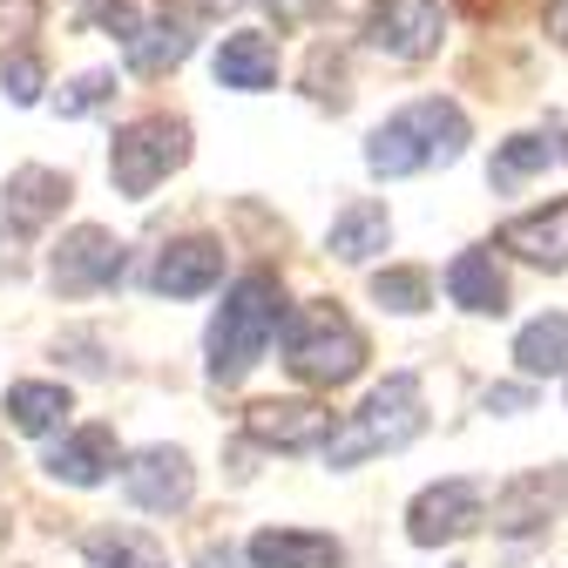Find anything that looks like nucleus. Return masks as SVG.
<instances>
[{
    "instance_id": "obj_16",
    "label": "nucleus",
    "mask_w": 568,
    "mask_h": 568,
    "mask_svg": "<svg viewBox=\"0 0 568 568\" xmlns=\"http://www.w3.org/2000/svg\"><path fill=\"white\" fill-rule=\"evenodd\" d=\"M251 561L257 568H345V548L312 528H264L251 535Z\"/></svg>"
},
{
    "instance_id": "obj_20",
    "label": "nucleus",
    "mask_w": 568,
    "mask_h": 568,
    "mask_svg": "<svg viewBox=\"0 0 568 568\" xmlns=\"http://www.w3.org/2000/svg\"><path fill=\"white\" fill-rule=\"evenodd\" d=\"M122 54H129V68H135V75H170V68L190 54V21H183V14L142 21V28L122 41Z\"/></svg>"
},
{
    "instance_id": "obj_3",
    "label": "nucleus",
    "mask_w": 568,
    "mask_h": 568,
    "mask_svg": "<svg viewBox=\"0 0 568 568\" xmlns=\"http://www.w3.org/2000/svg\"><path fill=\"white\" fill-rule=\"evenodd\" d=\"M426 434V393L419 373H393L386 386L366 393L359 413H345V426L325 440V467H359L373 454H399Z\"/></svg>"
},
{
    "instance_id": "obj_31",
    "label": "nucleus",
    "mask_w": 568,
    "mask_h": 568,
    "mask_svg": "<svg viewBox=\"0 0 568 568\" xmlns=\"http://www.w3.org/2000/svg\"><path fill=\"white\" fill-rule=\"evenodd\" d=\"M217 561H231V555H203V568H217Z\"/></svg>"
},
{
    "instance_id": "obj_30",
    "label": "nucleus",
    "mask_w": 568,
    "mask_h": 568,
    "mask_svg": "<svg viewBox=\"0 0 568 568\" xmlns=\"http://www.w3.org/2000/svg\"><path fill=\"white\" fill-rule=\"evenodd\" d=\"M264 8H271L284 28H292V21H305V8H312V0H264Z\"/></svg>"
},
{
    "instance_id": "obj_6",
    "label": "nucleus",
    "mask_w": 568,
    "mask_h": 568,
    "mask_svg": "<svg viewBox=\"0 0 568 568\" xmlns=\"http://www.w3.org/2000/svg\"><path fill=\"white\" fill-rule=\"evenodd\" d=\"M487 521V494L480 480H440V487H426L413 494V508H406V535L419 548H440V541H460Z\"/></svg>"
},
{
    "instance_id": "obj_15",
    "label": "nucleus",
    "mask_w": 568,
    "mask_h": 568,
    "mask_svg": "<svg viewBox=\"0 0 568 568\" xmlns=\"http://www.w3.org/2000/svg\"><path fill=\"white\" fill-rule=\"evenodd\" d=\"M115 467V426H75L54 454H48V474L68 480V487H102Z\"/></svg>"
},
{
    "instance_id": "obj_12",
    "label": "nucleus",
    "mask_w": 568,
    "mask_h": 568,
    "mask_svg": "<svg viewBox=\"0 0 568 568\" xmlns=\"http://www.w3.org/2000/svg\"><path fill=\"white\" fill-rule=\"evenodd\" d=\"M494 244L528 257V264H541V271H568V196L528 210V217H508L501 231H494Z\"/></svg>"
},
{
    "instance_id": "obj_14",
    "label": "nucleus",
    "mask_w": 568,
    "mask_h": 568,
    "mask_svg": "<svg viewBox=\"0 0 568 568\" xmlns=\"http://www.w3.org/2000/svg\"><path fill=\"white\" fill-rule=\"evenodd\" d=\"M217 82L237 89V95H264L277 82V41L257 34V28L224 34V48H217Z\"/></svg>"
},
{
    "instance_id": "obj_1",
    "label": "nucleus",
    "mask_w": 568,
    "mask_h": 568,
    "mask_svg": "<svg viewBox=\"0 0 568 568\" xmlns=\"http://www.w3.org/2000/svg\"><path fill=\"white\" fill-rule=\"evenodd\" d=\"M460 150H467V115H460V102L426 95V102L386 115L366 135V170L373 176H419V170H434V163H460Z\"/></svg>"
},
{
    "instance_id": "obj_24",
    "label": "nucleus",
    "mask_w": 568,
    "mask_h": 568,
    "mask_svg": "<svg viewBox=\"0 0 568 568\" xmlns=\"http://www.w3.org/2000/svg\"><path fill=\"white\" fill-rule=\"evenodd\" d=\"M555 156H561V150H555L548 135H508L501 150H494V163H487V183H494V190H515V183L541 176Z\"/></svg>"
},
{
    "instance_id": "obj_18",
    "label": "nucleus",
    "mask_w": 568,
    "mask_h": 568,
    "mask_svg": "<svg viewBox=\"0 0 568 568\" xmlns=\"http://www.w3.org/2000/svg\"><path fill=\"white\" fill-rule=\"evenodd\" d=\"M0 203H8V217H14L21 231H41V224H54V210L68 203V176H61V170L28 163V170H14V176H8Z\"/></svg>"
},
{
    "instance_id": "obj_8",
    "label": "nucleus",
    "mask_w": 568,
    "mask_h": 568,
    "mask_svg": "<svg viewBox=\"0 0 568 568\" xmlns=\"http://www.w3.org/2000/svg\"><path fill=\"white\" fill-rule=\"evenodd\" d=\"M122 494L142 515H176V508H190V494H196V467H190L183 447H142L122 467Z\"/></svg>"
},
{
    "instance_id": "obj_21",
    "label": "nucleus",
    "mask_w": 568,
    "mask_h": 568,
    "mask_svg": "<svg viewBox=\"0 0 568 568\" xmlns=\"http://www.w3.org/2000/svg\"><path fill=\"white\" fill-rule=\"evenodd\" d=\"M515 366H521L528 379L568 366V312H541V318H528V325L515 332Z\"/></svg>"
},
{
    "instance_id": "obj_19",
    "label": "nucleus",
    "mask_w": 568,
    "mask_h": 568,
    "mask_svg": "<svg viewBox=\"0 0 568 568\" xmlns=\"http://www.w3.org/2000/svg\"><path fill=\"white\" fill-rule=\"evenodd\" d=\"M447 298L460 312H494V318H501L508 312V277H501V264H494L487 251H460L447 264Z\"/></svg>"
},
{
    "instance_id": "obj_4",
    "label": "nucleus",
    "mask_w": 568,
    "mask_h": 568,
    "mask_svg": "<svg viewBox=\"0 0 568 568\" xmlns=\"http://www.w3.org/2000/svg\"><path fill=\"white\" fill-rule=\"evenodd\" d=\"M284 366H292V379L332 393L345 379H359V366H366V332L352 325L332 298L298 305L292 318H284Z\"/></svg>"
},
{
    "instance_id": "obj_23",
    "label": "nucleus",
    "mask_w": 568,
    "mask_h": 568,
    "mask_svg": "<svg viewBox=\"0 0 568 568\" xmlns=\"http://www.w3.org/2000/svg\"><path fill=\"white\" fill-rule=\"evenodd\" d=\"M82 561H89V568H170L163 548L142 535V528H102V535H89Z\"/></svg>"
},
{
    "instance_id": "obj_5",
    "label": "nucleus",
    "mask_w": 568,
    "mask_h": 568,
    "mask_svg": "<svg viewBox=\"0 0 568 568\" xmlns=\"http://www.w3.org/2000/svg\"><path fill=\"white\" fill-rule=\"evenodd\" d=\"M183 163H190V122L183 115H135L109 142V183L122 196H135V203L150 196L170 170H183Z\"/></svg>"
},
{
    "instance_id": "obj_29",
    "label": "nucleus",
    "mask_w": 568,
    "mask_h": 568,
    "mask_svg": "<svg viewBox=\"0 0 568 568\" xmlns=\"http://www.w3.org/2000/svg\"><path fill=\"white\" fill-rule=\"evenodd\" d=\"M535 393L528 386H487V413H528Z\"/></svg>"
},
{
    "instance_id": "obj_11",
    "label": "nucleus",
    "mask_w": 568,
    "mask_h": 568,
    "mask_svg": "<svg viewBox=\"0 0 568 568\" xmlns=\"http://www.w3.org/2000/svg\"><path fill=\"white\" fill-rule=\"evenodd\" d=\"M561 508H568V467H555V474L535 467V474H521V480H508L501 494H494V528L501 535H535Z\"/></svg>"
},
{
    "instance_id": "obj_10",
    "label": "nucleus",
    "mask_w": 568,
    "mask_h": 568,
    "mask_svg": "<svg viewBox=\"0 0 568 568\" xmlns=\"http://www.w3.org/2000/svg\"><path fill=\"white\" fill-rule=\"evenodd\" d=\"M440 0H373V21H366V34H373V48L379 54H399V61H426L440 48Z\"/></svg>"
},
{
    "instance_id": "obj_7",
    "label": "nucleus",
    "mask_w": 568,
    "mask_h": 568,
    "mask_svg": "<svg viewBox=\"0 0 568 568\" xmlns=\"http://www.w3.org/2000/svg\"><path fill=\"white\" fill-rule=\"evenodd\" d=\"M122 277V244L102 231V224H82V231H68L54 264H48V284L61 298H89V292H109V284Z\"/></svg>"
},
{
    "instance_id": "obj_28",
    "label": "nucleus",
    "mask_w": 568,
    "mask_h": 568,
    "mask_svg": "<svg viewBox=\"0 0 568 568\" xmlns=\"http://www.w3.org/2000/svg\"><path fill=\"white\" fill-rule=\"evenodd\" d=\"M41 28V0H0V48H21Z\"/></svg>"
},
{
    "instance_id": "obj_25",
    "label": "nucleus",
    "mask_w": 568,
    "mask_h": 568,
    "mask_svg": "<svg viewBox=\"0 0 568 568\" xmlns=\"http://www.w3.org/2000/svg\"><path fill=\"white\" fill-rule=\"evenodd\" d=\"M373 298L386 312H426V305H434V277H426L419 264H393V271L373 277Z\"/></svg>"
},
{
    "instance_id": "obj_9",
    "label": "nucleus",
    "mask_w": 568,
    "mask_h": 568,
    "mask_svg": "<svg viewBox=\"0 0 568 568\" xmlns=\"http://www.w3.org/2000/svg\"><path fill=\"white\" fill-rule=\"evenodd\" d=\"M244 426H251L257 447H277V454H312V447H325L338 434L332 413L312 406V399H257L244 413Z\"/></svg>"
},
{
    "instance_id": "obj_2",
    "label": "nucleus",
    "mask_w": 568,
    "mask_h": 568,
    "mask_svg": "<svg viewBox=\"0 0 568 568\" xmlns=\"http://www.w3.org/2000/svg\"><path fill=\"white\" fill-rule=\"evenodd\" d=\"M292 318L284 312V284L277 271H244L231 284V298L217 305V318H210V379H244L257 359H264V345L277 338V325Z\"/></svg>"
},
{
    "instance_id": "obj_17",
    "label": "nucleus",
    "mask_w": 568,
    "mask_h": 568,
    "mask_svg": "<svg viewBox=\"0 0 568 568\" xmlns=\"http://www.w3.org/2000/svg\"><path fill=\"white\" fill-rule=\"evenodd\" d=\"M386 237H393V224H386V203L359 196V203H345L338 217H332V231H325V251H332V257H345V264H366V257H379V251H386Z\"/></svg>"
},
{
    "instance_id": "obj_27",
    "label": "nucleus",
    "mask_w": 568,
    "mask_h": 568,
    "mask_svg": "<svg viewBox=\"0 0 568 568\" xmlns=\"http://www.w3.org/2000/svg\"><path fill=\"white\" fill-rule=\"evenodd\" d=\"M0 89H8V102H41V61L34 54H14V61H0Z\"/></svg>"
},
{
    "instance_id": "obj_13",
    "label": "nucleus",
    "mask_w": 568,
    "mask_h": 568,
    "mask_svg": "<svg viewBox=\"0 0 568 568\" xmlns=\"http://www.w3.org/2000/svg\"><path fill=\"white\" fill-rule=\"evenodd\" d=\"M224 277V244L217 237H176L163 257H156V271H150V284L163 298H196V292H210V284Z\"/></svg>"
},
{
    "instance_id": "obj_32",
    "label": "nucleus",
    "mask_w": 568,
    "mask_h": 568,
    "mask_svg": "<svg viewBox=\"0 0 568 568\" xmlns=\"http://www.w3.org/2000/svg\"><path fill=\"white\" fill-rule=\"evenodd\" d=\"M561 156H568V150H561Z\"/></svg>"
},
{
    "instance_id": "obj_26",
    "label": "nucleus",
    "mask_w": 568,
    "mask_h": 568,
    "mask_svg": "<svg viewBox=\"0 0 568 568\" xmlns=\"http://www.w3.org/2000/svg\"><path fill=\"white\" fill-rule=\"evenodd\" d=\"M109 95H115V75H109V68H89V75H75V82L61 89V102H54V109L75 122V115H95Z\"/></svg>"
},
{
    "instance_id": "obj_22",
    "label": "nucleus",
    "mask_w": 568,
    "mask_h": 568,
    "mask_svg": "<svg viewBox=\"0 0 568 568\" xmlns=\"http://www.w3.org/2000/svg\"><path fill=\"white\" fill-rule=\"evenodd\" d=\"M8 419L21 426V434H54V426L68 419V386H54V379L8 386Z\"/></svg>"
}]
</instances>
